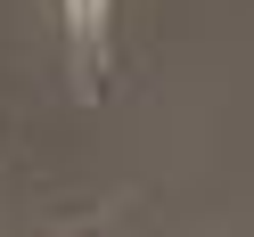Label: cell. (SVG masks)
<instances>
[{"mask_svg":"<svg viewBox=\"0 0 254 237\" xmlns=\"http://www.w3.org/2000/svg\"><path fill=\"white\" fill-rule=\"evenodd\" d=\"M66 25H74V57H82V82H107V0H66Z\"/></svg>","mask_w":254,"mask_h":237,"instance_id":"obj_1","label":"cell"}]
</instances>
